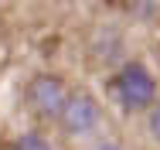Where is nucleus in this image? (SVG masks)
<instances>
[{
    "mask_svg": "<svg viewBox=\"0 0 160 150\" xmlns=\"http://www.w3.org/2000/svg\"><path fill=\"white\" fill-rule=\"evenodd\" d=\"M112 89H116V99H119L126 109H143V106H150V99H153V92H157V82H153V75H150L140 61H129L126 68L116 75Z\"/></svg>",
    "mask_w": 160,
    "mask_h": 150,
    "instance_id": "obj_1",
    "label": "nucleus"
},
{
    "mask_svg": "<svg viewBox=\"0 0 160 150\" xmlns=\"http://www.w3.org/2000/svg\"><path fill=\"white\" fill-rule=\"evenodd\" d=\"M28 99L41 116H58L62 120L65 102H68V89H65V82L58 75H38L31 82V89H28Z\"/></svg>",
    "mask_w": 160,
    "mask_h": 150,
    "instance_id": "obj_2",
    "label": "nucleus"
},
{
    "mask_svg": "<svg viewBox=\"0 0 160 150\" xmlns=\"http://www.w3.org/2000/svg\"><path fill=\"white\" fill-rule=\"evenodd\" d=\"M62 126L68 133H92L99 126V106L92 96H85V92H75V96H68V102H65V113H62Z\"/></svg>",
    "mask_w": 160,
    "mask_h": 150,
    "instance_id": "obj_3",
    "label": "nucleus"
},
{
    "mask_svg": "<svg viewBox=\"0 0 160 150\" xmlns=\"http://www.w3.org/2000/svg\"><path fill=\"white\" fill-rule=\"evenodd\" d=\"M14 150H51V143H48L41 133H24V137L14 143Z\"/></svg>",
    "mask_w": 160,
    "mask_h": 150,
    "instance_id": "obj_4",
    "label": "nucleus"
},
{
    "mask_svg": "<svg viewBox=\"0 0 160 150\" xmlns=\"http://www.w3.org/2000/svg\"><path fill=\"white\" fill-rule=\"evenodd\" d=\"M150 133H153V137L160 140V106L153 109V113H150Z\"/></svg>",
    "mask_w": 160,
    "mask_h": 150,
    "instance_id": "obj_5",
    "label": "nucleus"
},
{
    "mask_svg": "<svg viewBox=\"0 0 160 150\" xmlns=\"http://www.w3.org/2000/svg\"><path fill=\"white\" fill-rule=\"evenodd\" d=\"M92 150H123V147H116L112 140H102V143H96V147H92Z\"/></svg>",
    "mask_w": 160,
    "mask_h": 150,
    "instance_id": "obj_6",
    "label": "nucleus"
}]
</instances>
